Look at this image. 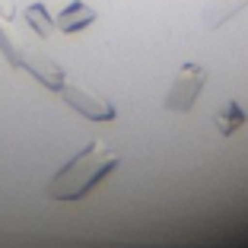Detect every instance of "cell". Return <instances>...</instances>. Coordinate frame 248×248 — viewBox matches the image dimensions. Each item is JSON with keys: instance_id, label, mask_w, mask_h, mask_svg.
<instances>
[{"instance_id": "6da1fadb", "label": "cell", "mask_w": 248, "mask_h": 248, "mask_svg": "<svg viewBox=\"0 0 248 248\" xmlns=\"http://www.w3.org/2000/svg\"><path fill=\"white\" fill-rule=\"evenodd\" d=\"M118 166H121V156H118L105 140H93L86 150H80L51 182L45 185V194L51 197V201H61V204L83 201V197L99 182H105Z\"/></svg>"}, {"instance_id": "7a4b0ae2", "label": "cell", "mask_w": 248, "mask_h": 248, "mask_svg": "<svg viewBox=\"0 0 248 248\" xmlns=\"http://www.w3.org/2000/svg\"><path fill=\"white\" fill-rule=\"evenodd\" d=\"M207 67H201V64H185L182 70L175 73V80H172V86H169V93H166V108L169 111H191L194 108V102H197V95H201V89H204V83H207Z\"/></svg>"}, {"instance_id": "3957f363", "label": "cell", "mask_w": 248, "mask_h": 248, "mask_svg": "<svg viewBox=\"0 0 248 248\" xmlns=\"http://www.w3.org/2000/svg\"><path fill=\"white\" fill-rule=\"evenodd\" d=\"M61 99H64V105H70L77 115L89 118V121H111V118H115V105H111L105 95L89 93V89L77 86V83H64Z\"/></svg>"}, {"instance_id": "277c9868", "label": "cell", "mask_w": 248, "mask_h": 248, "mask_svg": "<svg viewBox=\"0 0 248 248\" xmlns=\"http://www.w3.org/2000/svg\"><path fill=\"white\" fill-rule=\"evenodd\" d=\"M22 70H29L32 77H35L45 89H51V93H61L64 83H67L64 67H61L58 61H51L48 54H42V51H22Z\"/></svg>"}, {"instance_id": "5b68a950", "label": "cell", "mask_w": 248, "mask_h": 248, "mask_svg": "<svg viewBox=\"0 0 248 248\" xmlns=\"http://www.w3.org/2000/svg\"><path fill=\"white\" fill-rule=\"evenodd\" d=\"M245 7H248V0H210L204 7V13H201V22H204V29H219L232 16H239Z\"/></svg>"}, {"instance_id": "8992f818", "label": "cell", "mask_w": 248, "mask_h": 248, "mask_svg": "<svg viewBox=\"0 0 248 248\" xmlns=\"http://www.w3.org/2000/svg\"><path fill=\"white\" fill-rule=\"evenodd\" d=\"M93 19H95V10L86 7V3H80V0H73L70 7L58 16V22H54V26H58L61 32H80L83 26H89Z\"/></svg>"}, {"instance_id": "52a82bcc", "label": "cell", "mask_w": 248, "mask_h": 248, "mask_svg": "<svg viewBox=\"0 0 248 248\" xmlns=\"http://www.w3.org/2000/svg\"><path fill=\"white\" fill-rule=\"evenodd\" d=\"M248 121V115H245V108H242L239 102H232V99H229L226 105H223V108L217 111V115H213V127H217L219 134H223V137H229V134H235L242 127V124Z\"/></svg>"}, {"instance_id": "ba28073f", "label": "cell", "mask_w": 248, "mask_h": 248, "mask_svg": "<svg viewBox=\"0 0 248 248\" xmlns=\"http://www.w3.org/2000/svg\"><path fill=\"white\" fill-rule=\"evenodd\" d=\"M26 22L35 29L38 38H48V35L54 32V22H51V16H48V10H45L42 3H32V7H26Z\"/></svg>"}, {"instance_id": "9c48e42d", "label": "cell", "mask_w": 248, "mask_h": 248, "mask_svg": "<svg viewBox=\"0 0 248 248\" xmlns=\"http://www.w3.org/2000/svg\"><path fill=\"white\" fill-rule=\"evenodd\" d=\"M0 54L7 58L10 67H22V48L16 45V38L7 32V26L0 22Z\"/></svg>"}, {"instance_id": "30bf717a", "label": "cell", "mask_w": 248, "mask_h": 248, "mask_svg": "<svg viewBox=\"0 0 248 248\" xmlns=\"http://www.w3.org/2000/svg\"><path fill=\"white\" fill-rule=\"evenodd\" d=\"M13 16H16L13 0H0V19H13Z\"/></svg>"}]
</instances>
